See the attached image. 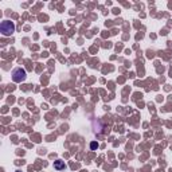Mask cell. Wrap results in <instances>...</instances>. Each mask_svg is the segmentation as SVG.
Segmentation results:
<instances>
[{
    "label": "cell",
    "instance_id": "cell-1",
    "mask_svg": "<svg viewBox=\"0 0 172 172\" xmlns=\"http://www.w3.org/2000/svg\"><path fill=\"white\" fill-rule=\"evenodd\" d=\"M0 31H1V34L4 36H9L13 34L15 26H13V23L11 22V20H4V22H1V24H0Z\"/></svg>",
    "mask_w": 172,
    "mask_h": 172
},
{
    "label": "cell",
    "instance_id": "cell-2",
    "mask_svg": "<svg viewBox=\"0 0 172 172\" xmlns=\"http://www.w3.org/2000/svg\"><path fill=\"white\" fill-rule=\"evenodd\" d=\"M27 78V74H26V70L22 69V67H16V69H13L12 71V81L13 82H24Z\"/></svg>",
    "mask_w": 172,
    "mask_h": 172
},
{
    "label": "cell",
    "instance_id": "cell-3",
    "mask_svg": "<svg viewBox=\"0 0 172 172\" xmlns=\"http://www.w3.org/2000/svg\"><path fill=\"white\" fill-rule=\"evenodd\" d=\"M54 168L58 169V171H61V169H65V168H66V164H65V161H62V160H57V161H54Z\"/></svg>",
    "mask_w": 172,
    "mask_h": 172
},
{
    "label": "cell",
    "instance_id": "cell-4",
    "mask_svg": "<svg viewBox=\"0 0 172 172\" xmlns=\"http://www.w3.org/2000/svg\"><path fill=\"white\" fill-rule=\"evenodd\" d=\"M90 148H92V149H97V148H98V143L93 141L92 144H90Z\"/></svg>",
    "mask_w": 172,
    "mask_h": 172
},
{
    "label": "cell",
    "instance_id": "cell-5",
    "mask_svg": "<svg viewBox=\"0 0 172 172\" xmlns=\"http://www.w3.org/2000/svg\"><path fill=\"white\" fill-rule=\"evenodd\" d=\"M16 172H20V171H16Z\"/></svg>",
    "mask_w": 172,
    "mask_h": 172
}]
</instances>
